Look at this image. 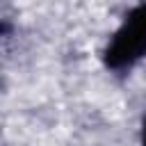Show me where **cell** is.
I'll return each mask as SVG.
<instances>
[{
    "mask_svg": "<svg viewBox=\"0 0 146 146\" xmlns=\"http://www.w3.org/2000/svg\"><path fill=\"white\" fill-rule=\"evenodd\" d=\"M146 57V0L125 11L123 21L103 48V66L112 73H128Z\"/></svg>",
    "mask_w": 146,
    "mask_h": 146,
    "instance_id": "cell-1",
    "label": "cell"
},
{
    "mask_svg": "<svg viewBox=\"0 0 146 146\" xmlns=\"http://www.w3.org/2000/svg\"><path fill=\"white\" fill-rule=\"evenodd\" d=\"M139 146H146V114H144L141 128H139Z\"/></svg>",
    "mask_w": 146,
    "mask_h": 146,
    "instance_id": "cell-2",
    "label": "cell"
}]
</instances>
